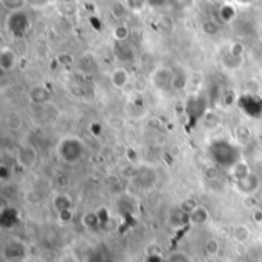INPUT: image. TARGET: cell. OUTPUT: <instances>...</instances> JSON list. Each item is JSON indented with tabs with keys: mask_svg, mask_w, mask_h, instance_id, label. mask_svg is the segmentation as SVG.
I'll return each mask as SVG.
<instances>
[{
	"mask_svg": "<svg viewBox=\"0 0 262 262\" xmlns=\"http://www.w3.org/2000/svg\"><path fill=\"white\" fill-rule=\"evenodd\" d=\"M239 106L248 117L262 115V100L256 95H242L239 98Z\"/></svg>",
	"mask_w": 262,
	"mask_h": 262,
	"instance_id": "6",
	"label": "cell"
},
{
	"mask_svg": "<svg viewBox=\"0 0 262 262\" xmlns=\"http://www.w3.org/2000/svg\"><path fill=\"white\" fill-rule=\"evenodd\" d=\"M219 242L216 241V239H208L205 244H204V250H205V253L208 254V256H215V254H218L219 253Z\"/></svg>",
	"mask_w": 262,
	"mask_h": 262,
	"instance_id": "31",
	"label": "cell"
},
{
	"mask_svg": "<svg viewBox=\"0 0 262 262\" xmlns=\"http://www.w3.org/2000/svg\"><path fill=\"white\" fill-rule=\"evenodd\" d=\"M83 224H85V227L89 228V230H97V228L101 225L98 215L94 213V212H88V213L83 215Z\"/></svg>",
	"mask_w": 262,
	"mask_h": 262,
	"instance_id": "25",
	"label": "cell"
},
{
	"mask_svg": "<svg viewBox=\"0 0 262 262\" xmlns=\"http://www.w3.org/2000/svg\"><path fill=\"white\" fill-rule=\"evenodd\" d=\"M187 82H189V77L187 74L184 72V69L178 68V69H173V78H172V91H182L186 89L187 86Z\"/></svg>",
	"mask_w": 262,
	"mask_h": 262,
	"instance_id": "17",
	"label": "cell"
},
{
	"mask_svg": "<svg viewBox=\"0 0 262 262\" xmlns=\"http://www.w3.org/2000/svg\"><path fill=\"white\" fill-rule=\"evenodd\" d=\"M86 152L85 143L78 137H65L57 144V155L66 164H77Z\"/></svg>",
	"mask_w": 262,
	"mask_h": 262,
	"instance_id": "2",
	"label": "cell"
},
{
	"mask_svg": "<svg viewBox=\"0 0 262 262\" xmlns=\"http://www.w3.org/2000/svg\"><path fill=\"white\" fill-rule=\"evenodd\" d=\"M2 5L7 7L11 13H14V11L23 10L27 2H23V0H13V2H11V0H2Z\"/></svg>",
	"mask_w": 262,
	"mask_h": 262,
	"instance_id": "28",
	"label": "cell"
},
{
	"mask_svg": "<svg viewBox=\"0 0 262 262\" xmlns=\"http://www.w3.org/2000/svg\"><path fill=\"white\" fill-rule=\"evenodd\" d=\"M36 161H37V150L30 144L22 146V149L17 153V163L22 167H31L36 164Z\"/></svg>",
	"mask_w": 262,
	"mask_h": 262,
	"instance_id": "10",
	"label": "cell"
},
{
	"mask_svg": "<svg viewBox=\"0 0 262 262\" xmlns=\"http://www.w3.org/2000/svg\"><path fill=\"white\" fill-rule=\"evenodd\" d=\"M250 262H259V260H250Z\"/></svg>",
	"mask_w": 262,
	"mask_h": 262,
	"instance_id": "40",
	"label": "cell"
},
{
	"mask_svg": "<svg viewBox=\"0 0 262 262\" xmlns=\"http://www.w3.org/2000/svg\"><path fill=\"white\" fill-rule=\"evenodd\" d=\"M208 219H210V213H208V210H207L204 205H198V207L189 215V221H190L192 224H196V225L205 224V222H208Z\"/></svg>",
	"mask_w": 262,
	"mask_h": 262,
	"instance_id": "18",
	"label": "cell"
},
{
	"mask_svg": "<svg viewBox=\"0 0 262 262\" xmlns=\"http://www.w3.org/2000/svg\"><path fill=\"white\" fill-rule=\"evenodd\" d=\"M234 186H236V189L242 195L250 196L254 192H257V189H259V178L254 173H251V175H248L247 178H244L241 181H234Z\"/></svg>",
	"mask_w": 262,
	"mask_h": 262,
	"instance_id": "9",
	"label": "cell"
},
{
	"mask_svg": "<svg viewBox=\"0 0 262 262\" xmlns=\"http://www.w3.org/2000/svg\"><path fill=\"white\" fill-rule=\"evenodd\" d=\"M30 100L34 104H46L51 100V92L45 86H34L30 91Z\"/></svg>",
	"mask_w": 262,
	"mask_h": 262,
	"instance_id": "14",
	"label": "cell"
},
{
	"mask_svg": "<svg viewBox=\"0 0 262 262\" xmlns=\"http://www.w3.org/2000/svg\"><path fill=\"white\" fill-rule=\"evenodd\" d=\"M202 31L207 36H216L219 33V23L215 20H205L202 23Z\"/></svg>",
	"mask_w": 262,
	"mask_h": 262,
	"instance_id": "27",
	"label": "cell"
},
{
	"mask_svg": "<svg viewBox=\"0 0 262 262\" xmlns=\"http://www.w3.org/2000/svg\"><path fill=\"white\" fill-rule=\"evenodd\" d=\"M146 262H161V257L160 254H147Z\"/></svg>",
	"mask_w": 262,
	"mask_h": 262,
	"instance_id": "37",
	"label": "cell"
},
{
	"mask_svg": "<svg viewBox=\"0 0 262 262\" xmlns=\"http://www.w3.org/2000/svg\"><path fill=\"white\" fill-rule=\"evenodd\" d=\"M86 262H109V259L104 257V256L101 254V251L95 250V251H91V253L88 254Z\"/></svg>",
	"mask_w": 262,
	"mask_h": 262,
	"instance_id": "34",
	"label": "cell"
},
{
	"mask_svg": "<svg viewBox=\"0 0 262 262\" xmlns=\"http://www.w3.org/2000/svg\"><path fill=\"white\" fill-rule=\"evenodd\" d=\"M218 14H219V20L222 23H228V22H231L236 17V8L233 5H230V4H225V5H222L219 8Z\"/></svg>",
	"mask_w": 262,
	"mask_h": 262,
	"instance_id": "22",
	"label": "cell"
},
{
	"mask_svg": "<svg viewBox=\"0 0 262 262\" xmlns=\"http://www.w3.org/2000/svg\"><path fill=\"white\" fill-rule=\"evenodd\" d=\"M17 63H19L17 53L11 48H2V51H0V69L4 72H11L16 69Z\"/></svg>",
	"mask_w": 262,
	"mask_h": 262,
	"instance_id": "8",
	"label": "cell"
},
{
	"mask_svg": "<svg viewBox=\"0 0 262 262\" xmlns=\"http://www.w3.org/2000/svg\"><path fill=\"white\" fill-rule=\"evenodd\" d=\"M112 53L115 59L121 63H134L135 60V48L129 42H115L112 46Z\"/></svg>",
	"mask_w": 262,
	"mask_h": 262,
	"instance_id": "7",
	"label": "cell"
},
{
	"mask_svg": "<svg viewBox=\"0 0 262 262\" xmlns=\"http://www.w3.org/2000/svg\"><path fill=\"white\" fill-rule=\"evenodd\" d=\"M251 238V230L245 224H238L231 228V239L236 244H245Z\"/></svg>",
	"mask_w": 262,
	"mask_h": 262,
	"instance_id": "16",
	"label": "cell"
},
{
	"mask_svg": "<svg viewBox=\"0 0 262 262\" xmlns=\"http://www.w3.org/2000/svg\"><path fill=\"white\" fill-rule=\"evenodd\" d=\"M5 262H25L28 259V247L20 241H10L2 248Z\"/></svg>",
	"mask_w": 262,
	"mask_h": 262,
	"instance_id": "4",
	"label": "cell"
},
{
	"mask_svg": "<svg viewBox=\"0 0 262 262\" xmlns=\"http://www.w3.org/2000/svg\"><path fill=\"white\" fill-rule=\"evenodd\" d=\"M111 83L117 89H123L129 83V72L124 68H115L111 72Z\"/></svg>",
	"mask_w": 262,
	"mask_h": 262,
	"instance_id": "15",
	"label": "cell"
},
{
	"mask_svg": "<svg viewBox=\"0 0 262 262\" xmlns=\"http://www.w3.org/2000/svg\"><path fill=\"white\" fill-rule=\"evenodd\" d=\"M260 201H262V192H260Z\"/></svg>",
	"mask_w": 262,
	"mask_h": 262,
	"instance_id": "39",
	"label": "cell"
},
{
	"mask_svg": "<svg viewBox=\"0 0 262 262\" xmlns=\"http://www.w3.org/2000/svg\"><path fill=\"white\" fill-rule=\"evenodd\" d=\"M218 175H219V167L218 166H210V167H205V170H204V176L207 178V179H216L218 178Z\"/></svg>",
	"mask_w": 262,
	"mask_h": 262,
	"instance_id": "35",
	"label": "cell"
},
{
	"mask_svg": "<svg viewBox=\"0 0 262 262\" xmlns=\"http://www.w3.org/2000/svg\"><path fill=\"white\" fill-rule=\"evenodd\" d=\"M167 262H190V257L182 251H175L169 256Z\"/></svg>",
	"mask_w": 262,
	"mask_h": 262,
	"instance_id": "32",
	"label": "cell"
},
{
	"mask_svg": "<svg viewBox=\"0 0 262 262\" xmlns=\"http://www.w3.org/2000/svg\"><path fill=\"white\" fill-rule=\"evenodd\" d=\"M207 155L215 166L222 169H233L241 161V149L236 143L228 140H215L207 147Z\"/></svg>",
	"mask_w": 262,
	"mask_h": 262,
	"instance_id": "1",
	"label": "cell"
},
{
	"mask_svg": "<svg viewBox=\"0 0 262 262\" xmlns=\"http://www.w3.org/2000/svg\"><path fill=\"white\" fill-rule=\"evenodd\" d=\"M155 179H156L155 172L147 167H141L135 173V181L141 189H150L155 184Z\"/></svg>",
	"mask_w": 262,
	"mask_h": 262,
	"instance_id": "11",
	"label": "cell"
},
{
	"mask_svg": "<svg viewBox=\"0 0 262 262\" xmlns=\"http://www.w3.org/2000/svg\"><path fill=\"white\" fill-rule=\"evenodd\" d=\"M5 25H7V31L13 37H23L31 30V17L25 10L14 11L8 14Z\"/></svg>",
	"mask_w": 262,
	"mask_h": 262,
	"instance_id": "3",
	"label": "cell"
},
{
	"mask_svg": "<svg viewBox=\"0 0 262 262\" xmlns=\"http://www.w3.org/2000/svg\"><path fill=\"white\" fill-rule=\"evenodd\" d=\"M20 219V213L16 207H4L2 213H0V224L4 228H10L16 225Z\"/></svg>",
	"mask_w": 262,
	"mask_h": 262,
	"instance_id": "12",
	"label": "cell"
},
{
	"mask_svg": "<svg viewBox=\"0 0 262 262\" xmlns=\"http://www.w3.org/2000/svg\"><path fill=\"white\" fill-rule=\"evenodd\" d=\"M60 216V221L62 222H69L72 219V210H65V212H60L59 213Z\"/></svg>",
	"mask_w": 262,
	"mask_h": 262,
	"instance_id": "36",
	"label": "cell"
},
{
	"mask_svg": "<svg viewBox=\"0 0 262 262\" xmlns=\"http://www.w3.org/2000/svg\"><path fill=\"white\" fill-rule=\"evenodd\" d=\"M56 184H57V187L62 189V190L69 189V187H71V176H69L68 173H65V172L59 173V175L56 176Z\"/></svg>",
	"mask_w": 262,
	"mask_h": 262,
	"instance_id": "30",
	"label": "cell"
},
{
	"mask_svg": "<svg viewBox=\"0 0 262 262\" xmlns=\"http://www.w3.org/2000/svg\"><path fill=\"white\" fill-rule=\"evenodd\" d=\"M251 173H253V172L250 170V167H248V164H247L245 161H239V163L231 169V176H233L234 181H241V179L247 178V176L251 175Z\"/></svg>",
	"mask_w": 262,
	"mask_h": 262,
	"instance_id": "21",
	"label": "cell"
},
{
	"mask_svg": "<svg viewBox=\"0 0 262 262\" xmlns=\"http://www.w3.org/2000/svg\"><path fill=\"white\" fill-rule=\"evenodd\" d=\"M56 210L60 213V212H65V210H72V199L68 193H59L54 196V201H53Z\"/></svg>",
	"mask_w": 262,
	"mask_h": 262,
	"instance_id": "19",
	"label": "cell"
},
{
	"mask_svg": "<svg viewBox=\"0 0 262 262\" xmlns=\"http://www.w3.org/2000/svg\"><path fill=\"white\" fill-rule=\"evenodd\" d=\"M251 138V132L247 126H238L234 129V143L238 144H247Z\"/></svg>",
	"mask_w": 262,
	"mask_h": 262,
	"instance_id": "23",
	"label": "cell"
},
{
	"mask_svg": "<svg viewBox=\"0 0 262 262\" xmlns=\"http://www.w3.org/2000/svg\"><path fill=\"white\" fill-rule=\"evenodd\" d=\"M129 34H130V31H129L127 25H124V23H118L112 31V36L117 42H127Z\"/></svg>",
	"mask_w": 262,
	"mask_h": 262,
	"instance_id": "26",
	"label": "cell"
},
{
	"mask_svg": "<svg viewBox=\"0 0 262 262\" xmlns=\"http://www.w3.org/2000/svg\"><path fill=\"white\" fill-rule=\"evenodd\" d=\"M127 11H129L127 2H114V4H111V8H109V13L112 16V19H115V20L124 19L127 16Z\"/></svg>",
	"mask_w": 262,
	"mask_h": 262,
	"instance_id": "20",
	"label": "cell"
},
{
	"mask_svg": "<svg viewBox=\"0 0 262 262\" xmlns=\"http://www.w3.org/2000/svg\"><path fill=\"white\" fill-rule=\"evenodd\" d=\"M253 219H254L256 222H262V212H260V210H254Z\"/></svg>",
	"mask_w": 262,
	"mask_h": 262,
	"instance_id": "38",
	"label": "cell"
},
{
	"mask_svg": "<svg viewBox=\"0 0 262 262\" xmlns=\"http://www.w3.org/2000/svg\"><path fill=\"white\" fill-rule=\"evenodd\" d=\"M199 204L195 201V199H192V198H187V199H184L181 204H179V210L184 213V215H190L196 207H198Z\"/></svg>",
	"mask_w": 262,
	"mask_h": 262,
	"instance_id": "29",
	"label": "cell"
},
{
	"mask_svg": "<svg viewBox=\"0 0 262 262\" xmlns=\"http://www.w3.org/2000/svg\"><path fill=\"white\" fill-rule=\"evenodd\" d=\"M207 111V101L205 98L202 97H196V98H192L189 103H187V112L192 118H201Z\"/></svg>",
	"mask_w": 262,
	"mask_h": 262,
	"instance_id": "13",
	"label": "cell"
},
{
	"mask_svg": "<svg viewBox=\"0 0 262 262\" xmlns=\"http://www.w3.org/2000/svg\"><path fill=\"white\" fill-rule=\"evenodd\" d=\"M228 54H230L231 57L241 60V57H242V54H244V46H242L241 43H231V46H230V49H228Z\"/></svg>",
	"mask_w": 262,
	"mask_h": 262,
	"instance_id": "33",
	"label": "cell"
},
{
	"mask_svg": "<svg viewBox=\"0 0 262 262\" xmlns=\"http://www.w3.org/2000/svg\"><path fill=\"white\" fill-rule=\"evenodd\" d=\"M172 78H173V69L158 68L150 74V85L161 92H169L172 91Z\"/></svg>",
	"mask_w": 262,
	"mask_h": 262,
	"instance_id": "5",
	"label": "cell"
},
{
	"mask_svg": "<svg viewBox=\"0 0 262 262\" xmlns=\"http://www.w3.org/2000/svg\"><path fill=\"white\" fill-rule=\"evenodd\" d=\"M7 126H8V129L13 130V132L20 130L22 126H23L22 115H20L19 112H11V114L8 115V118H7Z\"/></svg>",
	"mask_w": 262,
	"mask_h": 262,
	"instance_id": "24",
	"label": "cell"
}]
</instances>
